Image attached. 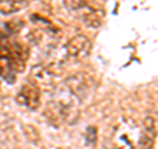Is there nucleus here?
Instances as JSON below:
<instances>
[{"label": "nucleus", "instance_id": "nucleus-3", "mask_svg": "<svg viewBox=\"0 0 158 149\" xmlns=\"http://www.w3.org/2000/svg\"><path fill=\"white\" fill-rule=\"evenodd\" d=\"M140 133L137 124L133 120H124L120 127L116 128L115 135H113V143H115L116 149H124L128 147L129 149H135L136 145H138L140 140Z\"/></svg>", "mask_w": 158, "mask_h": 149}, {"label": "nucleus", "instance_id": "nucleus-9", "mask_svg": "<svg viewBox=\"0 0 158 149\" xmlns=\"http://www.w3.org/2000/svg\"><path fill=\"white\" fill-rule=\"evenodd\" d=\"M27 6V0H0V13L11 15Z\"/></svg>", "mask_w": 158, "mask_h": 149}, {"label": "nucleus", "instance_id": "nucleus-1", "mask_svg": "<svg viewBox=\"0 0 158 149\" xmlns=\"http://www.w3.org/2000/svg\"><path fill=\"white\" fill-rule=\"evenodd\" d=\"M73 98L75 96L71 95L70 99L61 98L49 103L45 110V115H46V119H49V121L56 124V126L62 123H67V124L75 123L77 119L79 117V110L77 104L73 103Z\"/></svg>", "mask_w": 158, "mask_h": 149}, {"label": "nucleus", "instance_id": "nucleus-4", "mask_svg": "<svg viewBox=\"0 0 158 149\" xmlns=\"http://www.w3.org/2000/svg\"><path fill=\"white\" fill-rule=\"evenodd\" d=\"M16 102L28 110H37L41 102V91L34 82L24 83L16 95Z\"/></svg>", "mask_w": 158, "mask_h": 149}, {"label": "nucleus", "instance_id": "nucleus-6", "mask_svg": "<svg viewBox=\"0 0 158 149\" xmlns=\"http://www.w3.org/2000/svg\"><path fill=\"white\" fill-rule=\"evenodd\" d=\"M156 121L152 116H146L144 120V128L140 133V140H138V149H153L156 141Z\"/></svg>", "mask_w": 158, "mask_h": 149}, {"label": "nucleus", "instance_id": "nucleus-7", "mask_svg": "<svg viewBox=\"0 0 158 149\" xmlns=\"http://www.w3.org/2000/svg\"><path fill=\"white\" fill-rule=\"evenodd\" d=\"M31 77L38 87H50L54 83V73L42 65L33 66L31 70Z\"/></svg>", "mask_w": 158, "mask_h": 149}, {"label": "nucleus", "instance_id": "nucleus-2", "mask_svg": "<svg viewBox=\"0 0 158 149\" xmlns=\"http://www.w3.org/2000/svg\"><path fill=\"white\" fill-rule=\"evenodd\" d=\"M66 84L69 92L73 94L79 102H85L90 96H92L96 88V83L94 78L86 73L74 74L66 79Z\"/></svg>", "mask_w": 158, "mask_h": 149}, {"label": "nucleus", "instance_id": "nucleus-5", "mask_svg": "<svg viewBox=\"0 0 158 149\" xmlns=\"http://www.w3.org/2000/svg\"><path fill=\"white\" fill-rule=\"evenodd\" d=\"M92 44L90 38L83 36V34H77V36L71 37L66 44V53L70 58H74L77 61H82V59L87 58L90 56Z\"/></svg>", "mask_w": 158, "mask_h": 149}, {"label": "nucleus", "instance_id": "nucleus-10", "mask_svg": "<svg viewBox=\"0 0 158 149\" xmlns=\"http://www.w3.org/2000/svg\"><path fill=\"white\" fill-rule=\"evenodd\" d=\"M96 137H98L96 128H95V127H88V128H87V131H86V140H87V143L95 144Z\"/></svg>", "mask_w": 158, "mask_h": 149}, {"label": "nucleus", "instance_id": "nucleus-11", "mask_svg": "<svg viewBox=\"0 0 158 149\" xmlns=\"http://www.w3.org/2000/svg\"><path fill=\"white\" fill-rule=\"evenodd\" d=\"M3 37H4V34H3L2 32H0V38H3Z\"/></svg>", "mask_w": 158, "mask_h": 149}, {"label": "nucleus", "instance_id": "nucleus-8", "mask_svg": "<svg viewBox=\"0 0 158 149\" xmlns=\"http://www.w3.org/2000/svg\"><path fill=\"white\" fill-rule=\"evenodd\" d=\"M82 11H83L82 19L86 23V25L92 27V28H98L102 25V21H103L102 11H99L96 8H92V7H88V6H86Z\"/></svg>", "mask_w": 158, "mask_h": 149}]
</instances>
